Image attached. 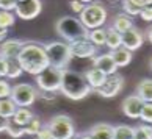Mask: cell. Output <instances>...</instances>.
Here are the masks:
<instances>
[{"label":"cell","instance_id":"19","mask_svg":"<svg viewBox=\"0 0 152 139\" xmlns=\"http://www.w3.org/2000/svg\"><path fill=\"white\" fill-rule=\"evenodd\" d=\"M105 46L108 47L111 52L116 49L122 47V35L119 31H116L113 27H108L107 28V41H105Z\"/></svg>","mask_w":152,"mask_h":139},{"label":"cell","instance_id":"42","mask_svg":"<svg viewBox=\"0 0 152 139\" xmlns=\"http://www.w3.org/2000/svg\"><path fill=\"white\" fill-rule=\"evenodd\" d=\"M7 36H8V30H5V28H0V44L7 41Z\"/></svg>","mask_w":152,"mask_h":139},{"label":"cell","instance_id":"32","mask_svg":"<svg viewBox=\"0 0 152 139\" xmlns=\"http://www.w3.org/2000/svg\"><path fill=\"white\" fill-rule=\"evenodd\" d=\"M140 119L146 124L152 125V103H144L143 105V109H141V114H140Z\"/></svg>","mask_w":152,"mask_h":139},{"label":"cell","instance_id":"45","mask_svg":"<svg viewBox=\"0 0 152 139\" xmlns=\"http://www.w3.org/2000/svg\"><path fill=\"white\" fill-rule=\"evenodd\" d=\"M78 2H82L83 5H85V3H88V5H89V3H93L94 0H78Z\"/></svg>","mask_w":152,"mask_h":139},{"label":"cell","instance_id":"28","mask_svg":"<svg viewBox=\"0 0 152 139\" xmlns=\"http://www.w3.org/2000/svg\"><path fill=\"white\" fill-rule=\"evenodd\" d=\"M133 128L129 125H118L115 127V139H132Z\"/></svg>","mask_w":152,"mask_h":139},{"label":"cell","instance_id":"31","mask_svg":"<svg viewBox=\"0 0 152 139\" xmlns=\"http://www.w3.org/2000/svg\"><path fill=\"white\" fill-rule=\"evenodd\" d=\"M122 9L126 11L127 16H138L141 13V8L137 7L132 0H122Z\"/></svg>","mask_w":152,"mask_h":139},{"label":"cell","instance_id":"46","mask_svg":"<svg viewBox=\"0 0 152 139\" xmlns=\"http://www.w3.org/2000/svg\"><path fill=\"white\" fill-rule=\"evenodd\" d=\"M151 69H152V59H151Z\"/></svg>","mask_w":152,"mask_h":139},{"label":"cell","instance_id":"7","mask_svg":"<svg viewBox=\"0 0 152 139\" xmlns=\"http://www.w3.org/2000/svg\"><path fill=\"white\" fill-rule=\"evenodd\" d=\"M10 98L16 103L18 108H28L36 102L38 91L35 86L28 85V83H19V85L13 86Z\"/></svg>","mask_w":152,"mask_h":139},{"label":"cell","instance_id":"17","mask_svg":"<svg viewBox=\"0 0 152 139\" xmlns=\"http://www.w3.org/2000/svg\"><path fill=\"white\" fill-rule=\"evenodd\" d=\"M85 78H86V81H88V85L91 86V89H93V91H97L99 88L105 83L107 75L104 74L102 70H99L97 67H91L89 70H86Z\"/></svg>","mask_w":152,"mask_h":139},{"label":"cell","instance_id":"15","mask_svg":"<svg viewBox=\"0 0 152 139\" xmlns=\"http://www.w3.org/2000/svg\"><path fill=\"white\" fill-rule=\"evenodd\" d=\"M22 47H24V41L20 39H7L0 46V56L5 59H18Z\"/></svg>","mask_w":152,"mask_h":139},{"label":"cell","instance_id":"36","mask_svg":"<svg viewBox=\"0 0 152 139\" xmlns=\"http://www.w3.org/2000/svg\"><path fill=\"white\" fill-rule=\"evenodd\" d=\"M38 97L44 100V102H53L55 98H57V96H55V92H49V91H41L39 89V94H38Z\"/></svg>","mask_w":152,"mask_h":139},{"label":"cell","instance_id":"41","mask_svg":"<svg viewBox=\"0 0 152 139\" xmlns=\"http://www.w3.org/2000/svg\"><path fill=\"white\" fill-rule=\"evenodd\" d=\"M7 125H8V119H3L2 116H0V133L7 130Z\"/></svg>","mask_w":152,"mask_h":139},{"label":"cell","instance_id":"23","mask_svg":"<svg viewBox=\"0 0 152 139\" xmlns=\"http://www.w3.org/2000/svg\"><path fill=\"white\" fill-rule=\"evenodd\" d=\"M33 117H35V116H33V113H31L28 108H18L11 120H13L14 124L20 125V127H25Z\"/></svg>","mask_w":152,"mask_h":139},{"label":"cell","instance_id":"4","mask_svg":"<svg viewBox=\"0 0 152 139\" xmlns=\"http://www.w3.org/2000/svg\"><path fill=\"white\" fill-rule=\"evenodd\" d=\"M44 49H46L50 66H52V67H57V69H61V70H66V67L69 66L71 59H72L69 44L53 41V42L46 44Z\"/></svg>","mask_w":152,"mask_h":139},{"label":"cell","instance_id":"40","mask_svg":"<svg viewBox=\"0 0 152 139\" xmlns=\"http://www.w3.org/2000/svg\"><path fill=\"white\" fill-rule=\"evenodd\" d=\"M132 2L137 5V7H140V8H144V7L152 5V0H132Z\"/></svg>","mask_w":152,"mask_h":139},{"label":"cell","instance_id":"9","mask_svg":"<svg viewBox=\"0 0 152 139\" xmlns=\"http://www.w3.org/2000/svg\"><path fill=\"white\" fill-rule=\"evenodd\" d=\"M41 9H42L41 0H18L14 13L18 17L24 19V20H31V19L38 17Z\"/></svg>","mask_w":152,"mask_h":139},{"label":"cell","instance_id":"1","mask_svg":"<svg viewBox=\"0 0 152 139\" xmlns=\"http://www.w3.org/2000/svg\"><path fill=\"white\" fill-rule=\"evenodd\" d=\"M18 63L22 67V70L31 75H39L42 70H46L50 66L44 46L31 41L24 42V47H22L18 56Z\"/></svg>","mask_w":152,"mask_h":139},{"label":"cell","instance_id":"22","mask_svg":"<svg viewBox=\"0 0 152 139\" xmlns=\"http://www.w3.org/2000/svg\"><path fill=\"white\" fill-rule=\"evenodd\" d=\"M16 109H18V106H16V103L10 97L8 98H0V116H2L3 119H8V120L13 119Z\"/></svg>","mask_w":152,"mask_h":139},{"label":"cell","instance_id":"5","mask_svg":"<svg viewBox=\"0 0 152 139\" xmlns=\"http://www.w3.org/2000/svg\"><path fill=\"white\" fill-rule=\"evenodd\" d=\"M107 8L102 3L93 2L89 5H85V9L80 14V22L83 24V27L91 31L96 28H102V25L107 22Z\"/></svg>","mask_w":152,"mask_h":139},{"label":"cell","instance_id":"35","mask_svg":"<svg viewBox=\"0 0 152 139\" xmlns=\"http://www.w3.org/2000/svg\"><path fill=\"white\" fill-rule=\"evenodd\" d=\"M140 17L146 22H152V5L149 7H144L141 8V13H140Z\"/></svg>","mask_w":152,"mask_h":139},{"label":"cell","instance_id":"18","mask_svg":"<svg viewBox=\"0 0 152 139\" xmlns=\"http://www.w3.org/2000/svg\"><path fill=\"white\" fill-rule=\"evenodd\" d=\"M111 56H113L118 67H126V66H129L132 61V52L127 49H124V47H119V49H116L111 52Z\"/></svg>","mask_w":152,"mask_h":139},{"label":"cell","instance_id":"2","mask_svg":"<svg viewBox=\"0 0 152 139\" xmlns=\"http://www.w3.org/2000/svg\"><path fill=\"white\" fill-rule=\"evenodd\" d=\"M91 86L88 85L85 75L78 74L75 70H64L63 72V81H61L60 92L64 97L71 100H82L91 92Z\"/></svg>","mask_w":152,"mask_h":139},{"label":"cell","instance_id":"33","mask_svg":"<svg viewBox=\"0 0 152 139\" xmlns=\"http://www.w3.org/2000/svg\"><path fill=\"white\" fill-rule=\"evenodd\" d=\"M11 89H13V86L7 80L0 78V98H8L11 96Z\"/></svg>","mask_w":152,"mask_h":139},{"label":"cell","instance_id":"30","mask_svg":"<svg viewBox=\"0 0 152 139\" xmlns=\"http://www.w3.org/2000/svg\"><path fill=\"white\" fill-rule=\"evenodd\" d=\"M39 130H41V120L38 117H33L28 124L24 127V133L25 135H30V136H36Z\"/></svg>","mask_w":152,"mask_h":139},{"label":"cell","instance_id":"3","mask_svg":"<svg viewBox=\"0 0 152 139\" xmlns=\"http://www.w3.org/2000/svg\"><path fill=\"white\" fill-rule=\"evenodd\" d=\"M57 33L63 38L67 42H74L77 39H83V38H88V30L83 27V24L80 22V19L72 17V16H64V17H60L57 20Z\"/></svg>","mask_w":152,"mask_h":139},{"label":"cell","instance_id":"12","mask_svg":"<svg viewBox=\"0 0 152 139\" xmlns=\"http://www.w3.org/2000/svg\"><path fill=\"white\" fill-rule=\"evenodd\" d=\"M144 42V36L140 28H137V27H132V28H129L126 33H122V47L130 50V52H133V50H138L140 47L143 46Z\"/></svg>","mask_w":152,"mask_h":139},{"label":"cell","instance_id":"13","mask_svg":"<svg viewBox=\"0 0 152 139\" xmlns=\"http://www.w3.org/2000/svg\"><path fill=\"white\" fill-rule=\"evenodd\" d=\"M144 102L138 96H129L122 102V113L130 119H140Z\"/></svg>","mask_w":152,"mask_h":139},{"label":"cell","instance_id":"14","mask_svg":"<svg viewBox=\"0 0 152 139\" xmlns=\"http://www.w3.org/2000/svg\"><path fill=\"white\" fill-rule=\"evenodd\" d=\"M93 63H94V67H97L99 70H102L107 77L118 74V69H119L116 66L113 56H111V53H102V55H99V56H96L93 59Z\"/></svg>","mask_w":152,"mask_h":139},{"label":"cell","instance_id":"27","mask_svg":"<svg viewBox=\"0 0 152 139\" xmlns=\"http://www.w3.org/2000/svg\"><path fill=\"white\" fill-rule=\"evenodd\" d=\"M14 14L11 13V11H3V9H0V28H5V30H8L10 27H13L14 25Z\"/></svg>","mask_w":152,"mask_h":139},{"label":"cell","instance_id":"25","mask_svg":"<svg viewBox=\"0 0 152 139\" xmlns=\"http://www.w3.org/2000/svg\"><path fill=\"white\" fill-rule=\"evenodd\" d=\"M132 139H152V125L143 124V125L135 127Z\"/></svg>","mask_w":152,"mask_h":139},{"label":"cell","instance_id":"26","mask_svg":"<svg viewBox=\"0 0 152 139\" xmlns=\"http://www.w3.org/2000/svg\"><path fill=\"white\" fill-rule=\"evenodd\" d=\"M8 61V70H7V78H19L22 75V67L19 66L18 59H7Z\"/></svg>","mask_w":152,"mask_h":139},{"label":"cell","instance_id":"10","mask_svg":"<svg viewBox=\"0 0 152 139\" xmlns=\"http://www.w3.org/2000/svg\"><path fill=\"white\" fill-rule=\"evenodd\" d=\"M122 85H124L122 75L115 74V75L107 77L105 83H104V85L100 86L96 92H97L100 97L110 98V97H115V96H118V94H119V91L122 89Z\"/></svg>","mask_w":152,"mask_h":139},{"label":"cell","instance_id":"44","mask_svg":"<svg viewBox=\"0 0 152 139\" xmlns=\"http://www.w3.org/2000/svg\"><path fill=\"white\" fill-rule=\"evenodd\" d=\"M74 139H91V136H89L88 133H86V135H80V136H75Z\"/></svg>","mask_w":152,"mask_h":139},{"label":"cell","instance_id":"37","mask_svg":"<svg viewBox=\"0 0 152 139\" xmlns=\"http://www.w3.org/2000/svg\"><path fill=\"white\" fill-rule=\"evenodd\" d=\"M69 7H71V9L74 11V13H77V14H82V11L85 9V5H83L82 2H78V0H71V2H69Z\"/></svg>","mask_w":152,"mask_h":139},{"label":"cell","instance_id":"38","mask_svg":"<svg viewBox=\"0 0 152 139\" xmlns=\"http://www.w3.org/2000/svg\"><path fill=\"white\" fill-rule=\"evenodd\" d=\"M36 139H53V138H52L50 130L47 128V127H44V128H41V130H39V133L36 135Z\"/></svg>","mask_w":152,"mask_h":139},{"label":"cell","instance_id":"16","mask_svg":"<svg viewBox=\"0 0 152 139\" xmlns=\"http://www.w3.org/2000/svg\"><path fill=\"white\" fill-rule=\"evenodd\" d=\"M88 135L91 139H115V127L110 124H96Z\"/></svg>","mask_w":152,"mask_h":139},{"label":"cell","instance_id":"39","mask_svg":"<svg viewBox=\"0 0 152 139\" xmlns=\"http://www.w3.org/2000/svg\"><path fill=\"white\" fill-rule=\"evenodd\" d=\"M7 70H8V61L0 56V78L7 77Z\"/></svg>","mask_w":152,"mask_h":139},{"label":"cell","instance_id":"6","mask_svg":"<svg viewBox=\"0 0 152 139\" xmlns=\"http://www.w3.org/2000/svg\"><path fill=\"white\" fill-rule=\"evenodd\" d=\"M47 128L52 133L53 139H74L75 138V127L69 116L57 114L49 120Z\"/></svg>","mask_w":152,"mask_h":139},{"label":"cell","instance_id":"29","mask_svg":"<svg viewBox=\"0 0 152 139\" xmlns=\"http://www.w3.org/2000/svg\"><path fill=\"white\" fill-rule=\"evenodd\" d=\"M5 131H7L11 138H16V139H18V138H22V136L25 135V133H24V127L14 124V122L11 120V119L8 120V125H7V130H5Z\"/></svg>","mask_w":152,"mask_h":139},{"label":"cell","instance_id":"43","mask_svg":"<svg viewBox=\"0 0 152 139\" xmlns=\"http://www.w3.org/2000/svg\"><path fill=\"white\" fill-rule=\"evenodd\" d=\"M148 39H149V42L152 44V25L148 28Z\"/></svg>","mask_w":152,"mask_h":139},{"label":"cell","instance_id":"34","mask_svg":"<svg viewBox=\"0 0 152 139\" xmlns=\"http://www.w3.org/2000/svg\"><path fill=\"white\" fill-rule=\"evenodd\" d=\"M18 0H0V9L3 11H13L16 8Z\"/></svg>","mask_w":152,"mask_h":139},{"label":"cell","instance_id":"8","mask_svg":"<svg viewBox=\"0 0 152 139\" xmlns=\"http://www.w3.org/2000/svg\"><path fill=\"white\" fill-rule=\"evenodd\" d=\"M63 72L61 69L52 67L49 66L46 70H42L39 75H36V83L41 91H49V92H57L61 88L63 81Z\"/></svg>","mask_w":152,"mask_h":139},{"label":"cell","instance_id":"24","mask_svg":"<svg viewBox=\"0 0 152 139\" xmlns=\"http://www.w3.org/2000/svg\"><path fill=\"white\" fill-rule=\"evenodd\" d=\"M88 39L91 41L96 47H97V46H104L105 41H107V30H104V28L91 30L88 33Z\"/></svg>","mask_w":152,"mask_h":139},{"label":"cell","instance_id":"11","mask_svg":"<svg viewBox=\"0 0 152 139\" xmlns=\"http://www.w3.org/2000/svg\"><path fill=\"white\" fill-rule=\"evenodd\" d=\"M69 49H71L72 58H93L96 55V49L97 47L88 38H83V39H77L74 42H71Z\"/></svg>","mask_w":152,"mask_h":139},{"label":"cell","instance_id":"21","mask_svg":"<svg viewBox=\"0 0 152 139\" xmlns=\"http://www.w3.org/2000/svg\"><path fill=\"white\" fill-rule=\"evenodd\" d=\"M111 27L122 35V33H126L129 28L133 27V20L130 19V16H127V14H118V16H115V22Z\"/></svg>","mask_w":152,"mask_h":139},{"label":"cell","instance_id":"20","mask_svg":"<svg viewBox=\"0 0 152 139\" xmlns=\"http://www.w3.org/2000/svg\"><path fill=\"white\" fill-rule=\"evenodd\" d=\"M137 91H138L137 96L141 98L144 103H152V80L151 78H144V80L140 81Z\"/></svg>","mask_w":152,"mask_h":139}]
</instances>
